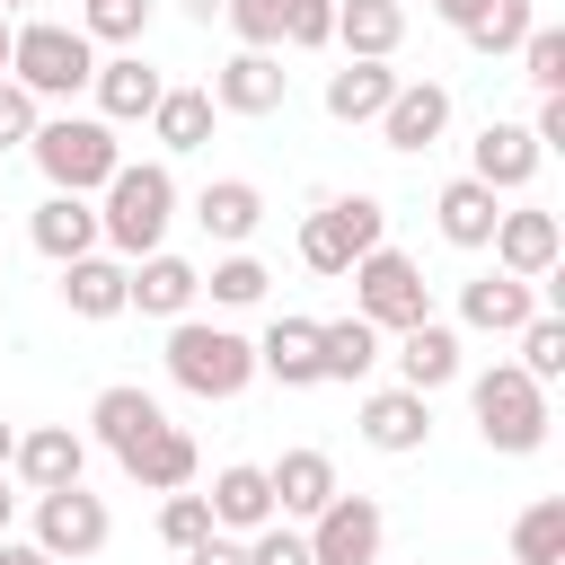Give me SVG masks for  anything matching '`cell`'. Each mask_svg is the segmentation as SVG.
Returning a JSON list of instances; mask_svg holds the SVG:
<instances>
[{
    "label": "cell",
    "instance_id": "cell-21",
    "mask_svg": "<svg viewBox=\"0 0 565 565\" xmlns=\"http://www.w3.org/2000/svg\"><path fill=\"white\" fill-rule=\"evenodd\" d=\"M397 388H415V397H433V388H450L459 380V335L441 327V318H424V327H406L397 335Z\"/></svg>",
    "mask_w": 565,
    "mask_h": 565
},
{
    "label": "cell",
    "instance_id": "cell-32",
    "mask_svg": "<svg viewBox=\"0 0 565 565\" xmlns=\"http://www.w3.org/2000/svg\"><path fill=\"white\" fill-rule=\"evenodd\" d=\"M433 212H441V238H450V247H486V238H494V221H503V212H494V194H486L477 177H450Z\"/></svg>",
    "mask_w": 565,
    "mask_h": 565
},
{
    "label": "cell",
    "instance_id": "cell-30",
    "mask_svg": "<svg viewBox=\"0 0 565 565\" xmlns=\"http://www.w3.org/2000/svg\"><path fill=\"white\" fill-rule=\"evenodd\" d=\"M62 300H71V318H124V265L115 256H71Z\"/></svg>",
    "mask_w": 565,
    "mask_h": 565
},
{
    "label": "cell",
    "instance_id": "cell-39",
    "mask_svg": "<svg viewBox=\"0 0 565 565\" xmlns=\"http://www.w3.org/2000/svg\"><path fill=\"white\" fill-rule=\"evenodd\" d=\"M282 9H291V0H221V18L238 26L247 53H274V44H282Z\"/></svg>",
    "mask_w": 565,
    "mask_h": 565
},
{
    "label": "cell",
    "instance_id": "cell-2",
    "mask_svg": "<svg viewBox=\"0 0 565 565\" xmlns=\"http://www.w3.org/2000/svg\"><path fill=\"white\" fill-rule=\"evenodd\" d=\"M9 79L44 106V97H79L88 79H97V44L79 35V26H62V18H26L18 35H9Z\"/></svg>",
    "mask_w": 565,
    "mask_h": 565
},
{
    "label": "cell",
    "instance_id": "cell-45",
    "mask_svg": "<svg viewBox=\"0 0 565 565\" xmlns=\"http://www.w3.org/2000/svg\"><path fill=\"white\" fill-rule=\"evenodd\" d=\"M0 565H53V556H44L35 539H0Z\"/></svg>",
    "mask_w": 565,
    "mask_h": 565
},
{
    "label": "cell",
    "instance_id": "cell-27",
    "mask_svg": "<svg viewBox=\"0 0 565 565\" xmlns=\"http://www.w3.org/2000/svg\"><path fill=\"white\" fill-rule=\"evenodd\" d=\"M388 97H397V71H388V62H344V71H327V115H335V124H380Z\"/></svg>",
    "mask_w": 565,
    "mask_h": 565
},
{
    "label": "cell",
    "instance_id": "cell-16",
    "mask_svg": "<svg viewBox=\"0 0 565 565\" xmlns=\"http://www.w3.org/2000/svg\"><path fill=\"white\" fill-rule=\"evenodd\" d=\"M459 318H468L477 335H521V327L539 318V282H521V274H477V282H459Z\"/></svg>",
    "mask_w": 565,
    "mask_h": 565
},
{
    "label": "cell",
    "instance_id": "cell-33",
    "mask_svg": "<svg viewBox=\"0 0 565 565\" xmlns=\"http://www.w3.org/2000/svg\"><path fill=\"white\" fill-rule=\"evenodd\" d=\"M512 565H565V494H539L512 521Z\"/></svg>",
    "mask_w": 565,
    "mask_h": 565
},
{
    "label": "cell",
    "instance_id": "cell-22",
    "mask_svg": "<svg viewBox=\"0 0 565 565\" xmlns=\"http://www.w3.org/2000/svg\"><path fill=\"white\" fill-rule=\"evenodd\" d=\"M203 503H212V530H230V539H256V530L274 521V486H265V468H247V459H230Z\"/></svg>",
    "mask_w": 565,
    "mask_h": 565
},
{
    "label": "cell",
    "instance_id": "cell-44",
    "mask_svg": "<svg viewBox=\"0 0 565 565\" xmlns=\"http://www.w3.org/2000/svg\"><path fill=\"white\" fill-rule=\"evenodd\" d=\"M185 565H247V539H230V530H212L203 547H185Z\"/></svg>",
    "mask_w": 565,
    "mask_h": 565
},
{
    "label": "cell",
    "instance_id": "cell-37",
    "mask_svg": "<svg viewBox=\"0 0 565 565\" xmlns=\"http://www.w3.org/2000/svg\"><path fill=\"white\" fill-rule=\"evenodd\" d=\"M265 282H274V274H265L256 256H221V265L203 274V291H212L221 309H256V300H265Z\"/></svg>",
    "mask_w": 565,
    "mask_h": 565
},
{
    "label": "cell",
    "instance_id": "cell-28",
    "mask_svg": "<svg viewBox=\"0 0 565 565\" xmlns=\"http://www.w3.org/2000/svg\"><path fill=\"white\" fill-rule=\"evenodd\" d=\"M124 477H132V486H150V494H185V486H194V433L159 424V433L124 459Z\"/></svg>",
    "mask_w": 565,
    "mask_h": 565
},
{
    "label": "cell",
    "instance_id": "cell-18",
    "mask_svg": "<svg viewBox=\"0 0 565 565\" xmlns=\"http://www.w3.org/2000/svg\"><path fill=\"white\" fill-rule=\"evenodd\" d=\"M424 433H433V397H415V388H371L362 397V441L371 450L406 459V450H424Z\"/></svg>",
    "mask_w": 565,
    "mask_h": 565
},
{
    "label": "cell",
    "instance_id": "cell-48",
    "mask_svg": "<svg viewBox=\"0 0 565 565\" xmlns=\"http://www.w3.org/2000/svg\"><path fill=\"white\" fill-rule=\"evenodd\" d=\"M9 521H18V494H9V468H0V539H9Z\"/></svg>",
    "mask_w": 565,
    "mask_h": 565
},
{
    "label": "cell",
    "instance_id": "cell-53",
    "mask_svg": "<svg viewBox=\"0 0 565 565\" xmlns=\"http://www.w3.org/2000/svg\"><path fill=\"white\" fill-rule=\"evenodd\" d=\"M397 9H406V0H397Z\"/></svg>",
    "mask_w": 565,
    "mask_h": 565
},
{
    "label": "cell",
    "instance_id": "cell-40",
    "mask_svg": "<svg viewBox=\"0 0 565 565\" xmlns=\"http://www.w3.org/2000/svg\"><path fill=\"white\" fill-rule=\"evenodd\" d=\"M159 539H168L177 556L203 547V539H212V503H203V494H168V503H159Z\"/></svg>",
    "mask_w": 565,
    "mask_h": 565
},
{
    "label": "cell",
    "instance_id": "cell-42",
    "mask_svg": "<svg viewBox=\"0 0 565 565\" xmlns=\"http://www.w3.org/2000/svg\"><path fill=\"white\" fill-rule=\"evenodd\" d=\"M247 565H309V539H300L291 521H265V530L247 539Z\"/></svg>",
    "mask_w": 565,
    "mask_h": 565
},
{
    "label": "cell",
    "instance_id": "cell-9",
    "mask_svg": "<svg viewBox=\"0 0 565 565\" xmlns=\"http://www.w3.org/2000/svg\"><path fill=\"white\" fill-rule=\"evenodd\" d=\"M300 539H309V565H380L388 521H380V503H371V494H335Z\"/></svg>",
    "mask_w": 565,
    "mask_h": 565
},
{
    "label": "cell",
    "instance_id": "cell-7",
    "mask_svg": "<svg viewBox=\"0 0 565 565\" xmlns=\"http://www.w3.org/2000/svg\"><path fill=\"white\" fill-rule=\"evenodd\" d=\"M353 318H362V327H380V335L424 327V318H433L424 265H415V256H397V247H371V256L353 265Z\"/></svg>",
    "mask_w": 565,
    "mask_h": 565
},
{
    "label": "cell",
    "instance_id": "cell-34",
    "mask_svg": "<svg viewBox=\"0 0 565 565\" xmlns=\"http://www.w3.org/2000/svg\"><path fill=\"white\" fill-rule=\"evenodd\" d=\"M530 26H539V18H530V0H486L459 35H468L477 53H521V35H530Z\"/></svg>",
    "mask_w": 565,
    "mask_h": 565
},
{
    "label": "cell",
    "instance_id": "cell-8",
    "mask_svg": "<svg viewBox=\"0 0 565 565\" xmlns=\"http://www.w3.org/2000/svg\"><path fill=\"white\" fill-rule=\"evenodd\" d=\"M115 539V512H106V494H88V486H53V494H35V547L53 556V565H79V556H97Z\"/></svg>",
    "mask_w": 565,
    "mask_h": 565
},
{
    "label": "cell",
    "instance_id": "cell-29",
    "mask_svg": "<svg viewBox=\"0 0 565 565\" xmlns=\"http://www.w3.org/2000/svg\"><path fill=\"white\" fill-rule=\"evenodd\" d=\"M212 88H159V106H150V132H159V150H203L212 141Z\"/></svg>",
    "mask_w": 565,
    "mask_h": 565
},
{
    "label": "cell",
    "instance_id": "cell-20",
    "mask_svg": "<svg viewBox=\"0 0 565 565\" xmlns=\"http://www.w3.org/2000/svg\"><path fill=\"white\" fill-rule=\"evenodd\" d=\"M97 124H150V106H159V71L141 62V53H115V62H97Z\"/></svg>",
    "mask_w": 565,
    "mask_h": 565
},
{
    "label": "cell",
    "instance_id": "cell-11",
    "mask_svg": "<svg viewBox=\"0 0 565 565\" xmlns=\"http://www.w3.org/2000/svg\"><path fill=\"white\" fill-rule=\"evenodd\" d=\"M282 97H291V71H282L274 53H247V44H238V53L212 71V106H221V115H274Z\"/></svg>",
    "mask_w": 565,
    "mask_h": 565
},
{
    "label": "cell",
    "instance_id": "cell-50",
    "mask_svg": "<svg viewBox=\"0 0 565 565\" xmlns=\"http://www.w3.org/2000/svg\"><path fill=\"white\" fill-rule=\"evenodd\" d=\"M9 35H18V26H9V18H0V79H9Z\"/></svg>",
    "mask_w": 565,
    "mask_h": 565
},
{
    "label": "cell",
    "instance_id": "cell-35",
    "mask_svg": "<svg viewBox=\"0 0 565 565\" xmlns=\"http://www.w3.org/2000/svg\"><path fill=\"white\" fill-rule=\"evenodd\" d=\"M512 371H521V380H539V388H547V380H565V318H547V309H539V318L521 327V362H512Z\"/></svg>",
    "mask_w": 565,
    "mask_h": 565
},
{
    "label": "cell",
    "instance_id": "cell-36",
    "mask_svg": "<svg viewBox=\"0 0 565 565\" xmlns=\"http://www.w3.org/2000/svg\"><path fill=\"white\" fill-rule=\"evenodd\" d=\"M521 79L539 97H565V26H530L521 35Z\"/></svg>",
    "mask_w": 565,
    "mask_h": 565
},
{
    "label": "cell",
    "instance_id": "cell-15",
    "mask_svg": "<svg viewBox=\"0 0 565 565\" xmlns=\"http://www.w3.org/2000/svg\"><path fill=\"white\" fill-rule=\"evenodd\" d=\"M265 486H274V521H318V512L344 494L327 450H282V459L265 468Z\"/></svg>",
    "mask_w": 565,
    "mask_h": 565
},
{
    "label": "cell",
    "instance_id": "cell-10",
    "mask_svg": "<svg viewBox=\"0 0 565 565\" xmlns=\"http://www.w3.org/2000/svg\"><path fill=\"white\" fill-rule=\"evenodd\" d=\"M486 247H494V274L547 282V274H556V256H565V230H556V212H503Z\"/></svg>",
    "mask_w": 565,
    "mask_h": 565
},
{
    "label": "cell",
    "instance_id": "cell-26",
    "mask_svg": "<svg viewBox=\"0 0 565 565\" xmlns=\"http://www.w3.org/2000/svg\"><path fill=\"white\" fill-rule=\"evenodd\" d=\"M256 371H274L282 388H318V318H274L256 335Z\"/></svg>",
    "mask_w": 565,
    "mask_h": 565
},
{
    "label": "cell",
    "instance_id": "cell-4",
    "mask_svg": "<svg viewBox=\"0 0 565 565\" xmlns=\"http://www.w3.org/2000/svg\"><path fill=\"white\" fill-rule=\"evenodd\" d=\"M168 380L194 388V397H238L256 380V344L238 327H212V318H177L168 327Z\"/></svg>",
    "mask_w": 565,
    "mask_h": 565
},
{
    "label": "cell",
    "instance_id": "cell-19",
    "mask_svg": "<svg viewBox=\"0 0 565 565\" xmlns=\"http://www.w3.org/2000/svg\"><path fill=\"white\" fill-rule=\"evenodd\" d=\"M9 468H18L35 494H53V486H79V468H88V441H79L71 424H35V433H18Z\"/></svg>",
    "mask_w": 565,
    "mask_h": 565
},
{
    "label": "cell",
    "instance_id": "cell-31",
    "mask_svg": "<svg viewBox=\"0 0 565 565\" xmlns=\"http://www.w3.org/2000/svg\"><path fill=\"white\" fill-rule=\"evenodd\" d=\"M371 371H380V327L327 318L318 327V380H371Z\"/></svg>",
    "mask_w": 565,
    "mask_h": 565
},
{
    "label": "cell",
    "instance_id": "cell-43",
    "mask_svg": "<svg viewBox=\"0 0 565 565\" xmlns=\"http://www.w3.org/2000/svg\"><path fill=\"white\" fill-rule=\"evenodd\" d=\"M35 124H44V106H35L18 79H0V150H9V141H35Z\"/></svg>",
    "mask_w": 565,
    "mask_h": 565
},
{
    "label": "cell",
    "instance_id": "cell-52",
    "mask_svg": "<svg viewBox=\"0 0 565 565\" xmlns=\"http://www.w3.org/2000/svg\"><path fill=\"white\" fill-rule=\"evenodd\" d=\"M0 177H9V159H0Z\"/></svg>",
    "mask_w": 565,
    "mask_h": 565
},
{
    "label": "cell",
    "instance_id": "cell-47",
    "mask_svg": "<svg viewBox=\"0 0 565 565\" xmlns=\"http://www.w3.org/2000/svg\"><path fill=\"white\" fill-rule=\"evenodd\" d=\"M177 9H185L194 26H212V18H221V0H177Z\"/></svg>",
    "mask_w": 565,
    "mask_h": 565
},
{
    "label": "cell",
    "instance_id": "cell-38",
    "mask_svg": "<svg viewBox=\"0 0 565 565\" xmlns=\"http://www.w3.org/2000/svg\"><path fill=\"white\" fill-rule=\"evenodd\" d=\"M141 26H150V0H88V44H141Z\"/></svg>",
    "mask_w": 565,
    "mask_h": 565
},
{
    "label": "cell",
    "instance_id": "cell-23",
    "mask_svg": "<svg viewBox=\"0 0 565 565\" xmlns=\"http://www.w3.org/2000/svg\"><path fill=\"white\" fill-rule=\"evenodd\" d=\"M26 238H35L53 265L97 256V203H88V194H44V203H35V221H26Z\"/></svg>",
    "mask_w": 565,
    "mask_h": 565
},
{
    "label": "cell",
    "instance_id": "cell-3",
    "mask_svg": "<svg viewBox=\"0 0 565 565\" xmlns=\"http://www.w3.org/2000/svg\"><path fill=\"white\" fill-rule=\"evenodd\" d=\"M26 150H35V168L53 177V194H106V177L124 168L115 124H97V115H44Z\"/></svg>",
    "mask_w": 565,
    "mask_h": 565
},
{
    "label": "cell",
    "instance_id": "cell-24",
    "mask_svg": "<svg viewBox=\"0 0 565 565\" xmlns=\"http://www.w3.org/2000/svg\"><path fill=\"white\" fill-rule=\"evenodd\" d=\"M335 44H344V62H388L406 44V9L397 0H335Z\"/></svg>",
    "mask_w": 565,
    "mask_h": 565
},
{
    "label": "cell",
    "instance_id": "cell-6",
    "mask_svg": "<svg viewBox=\"0 0 565 565\" xmlns=\"http://www.w3.org/2000/svg\"><path fill=\"white\" fill-rule=\"evenodd\" d=\"M371 247H388L380 194H327V203L300 221V265H309V274H353Z\"/></svg>",
    "mask_w": 565,
    "mask_h": 565
},
{
    "label": "cell",
    "instance_id": "cell-41",
    "mask_svg": "<svg viewBox=\"0 0 565 565\" xmlns=\"http://www.w3.org/2000/svg\"><path fill=\"white\" fill-rule=\"evenodd\" d=\"M282 44H291V53L335 44V0H291V9H282Z\"/></svg>",
    "mask_w": 565,
    "mask_h": 565
},
{
    "label": "cell",
    "instance_id": "cell-13",
    "mask_svg": "<svg viewBox=\"0 0 565 565\" xmlns=\"http://www.w3.org/2000/svg\"><path fill=\"white\" fill-rule=\"evenodd\" d=\"M539 141H530V124H486L477 141H468V177L486 185V194H521L530 177H539Z\"/></svg>",
    "mask_w": 565,
    "mask_h": 565
},
{
    "label": "cell",
    "instance_id": "cell-5",
    "mask_svg": "<svg viewBox=\"0 0 565 565\" xmlns=\"http://www.w3.org/2000/svg\"><path fill=\"white\" fill-rule=\"evenodd\" d=\"M468 406H477L486 450H503V459H530V450L547 441V388H539V380H521L512 362L477 371V380H468Z\"/></svg>",
    "mask_w": 565,
    "mask_h": 565
},
{
    "label": "cell",
    "instance_id": "cell-46",
    "mask_svg": "<svg viewBox=\"0 0 565 565\" xmlns=\"http://www.w3.org/2000/svg\"><path fill=\"white\" fill-rule=\"evenodd\" d=\"M477 9H486V0H433V18H441V26H468Z\"/></svg>",
    "mask_w": 565,
    "mask_h": 565
},
{
    "label": "cell",
    "instance_id": "cell-12",
    "mask_svg": "<svg viewBox=\"0 0 565 565\" xmlns=\"http://www.w3.org/2000/svg\"><path fill=\"white\" fill-rule=\"evenodd\" d=\"M450 132V88L441 79H397V97L380 106V141L388 150H433Z\"/></svg>",
    "mask_w": 565,
    "mask_h": 565
},
{
    "label": "cell",
    "instance_id": "cell-14",
    "mask_svg": "<svg viewBox=\"0 0 565 565\" xmlns=\"http://www.w3.org/2000/svg\"><path fill=\"white\" fill-rule=\"evenodd\" d=\"M194 291H203V274H194L185 256H168V247L141 256V265H124V309H141V318H168V327H177V318L194 309Z\"/></svg>",
    "mask_w": 565,
    "mask_h": 565
},
{
    "label": "cell",
    "instance_id": "cell-51",
    "mask_svg": "<svg viewBox=\"0 0 565 565\" xmlns=\"http://www.w3.org/2000/svg\"><path fill=\"white\" fill-rule=\"evenodd\" d=\"M9 9H26V0H0V18H9Z\"/></svg>",
    "mask_w": 565,
    "mask_h": 565
},
{
    "label": "cell",
    "instance_id": "cell-17",
    "mask_svg": "<svg viewBox=\"0 0 565 565\" xmlns=\"http://www.w3.org/2000/svg\"><path fill=\"white\" fill-rule=\"evenodd\" d=\"M88 424H97V441L115 450V459H132L168 415H159V397L141 388V380H115V388H97V406H88Z\"/></svg>",
    "mask_w": 565,
    "mask_h": 565
},
{
    "label": "cell",
    "instance_id": "cell-25",
    "mask_svg": "<svg viewBox=\"0 0 565 565\" xmlns=\"http://www.w3.org/2000/svg\"><path fill=\"white\" fill-rule=\"evenodd\" d=\"M194 221H203L221 247H247V238H256V221H265V194H256L247 177H212V185L194 194Z\"/></svg>",
    "mask_w": 565,
    "mask_h": 565
},
{
    "label": "cell",
    "instance_id": "cell-49",
    "mask_svg": "<svg viewBox=\"0 0 565 565\" xmlns=\"http://www.w3.org/2000/svg\"><path fill=\"white\" fill-rule=\"evenodd\" d=\"M9 450H18V424H0V468H9Z\"/></svg>",
    "mask_w": 565,
    "mask_h": 565
},
{
    "label": "cell",
    "instance_id": "cell-1",
    "mask_svg": "<svg viewBox=\"0 0 565 565\" xmlns=\"http://www.w3.org/2000/svg\"><path fill=\"white\" fill-rule=\"evenodd\" d=\"M168 221H177V177L159 168V159H124L115 177H106V203H97V238L115 247V256H159V238H168Z\"/></svg>",
    "mask_w": 565,
    "mask_h": 565
}]
</instances>
